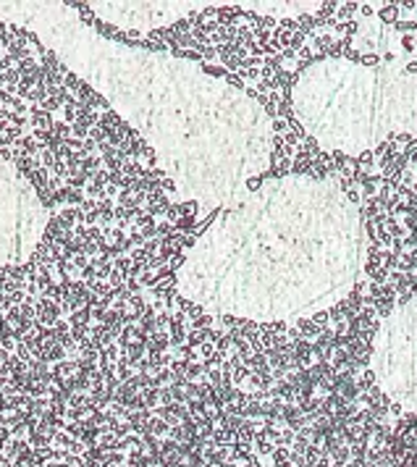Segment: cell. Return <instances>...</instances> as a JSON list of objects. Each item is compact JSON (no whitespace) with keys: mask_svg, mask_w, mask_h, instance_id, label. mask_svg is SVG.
Wrapping results in <instances>:
<instances>
[{"mask_svg":"<svg viewBox=\"0 0 417 467\" xmlns=\"http://www.w3.org/2000/svg\"><path fill=\"white\" fill-rule=\"evenodd\" d=\"M362 262L357 202L331 179L278 176L221 208L184 257L176 286L210 313L275 323L338 305Z\"/></svg>","mask_w":417,"mask_h":467,"instance_id":"6da1fadb","label":"cell"},{"mask_svg":"<svg viewBox=\"0 0 417 467\" xmlns=\"http://www.w3.org/2000/svg\"><path fill=\"white\" fill-rule=\"evenodd\" d=\"M294 111L323 152L357 158L394 134L417 137V74L394 63L320 58L294 82Z\"/></svg>","mask_w":417,"mask_h":467,"instance_id":"7a4b0ae2","label":"cell"}]
</instances>
